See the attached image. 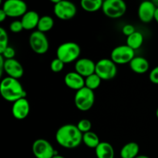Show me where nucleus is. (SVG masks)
<instances>
[{
    "instance_id": "nucleus-1",
    "label": "nucleus",
    "mask_w": 158,
    "mask_h": 158,
    "mask_svg": "<svg viewBox=\"0 0 158 158\" xmlns=\"http://www.w3.org/2000/svg\"><path fill=\"white\" fill-rule=\"evenodd\" d=\"M57 143L66 149L77 148L83 142V134L77 125L67 123L60 127L56 133Z\"/></svg>"
},
{
    "instance_id": "nucleus-2",
    "label": "nucleus",
    "mask_w": 158,
    "mask_h": 158,
    "mask_svg": "<svg viewBox=\"0 0 158 158\" xmlns=\"http://www.w3.org/2000/svg\"><path fill=\"white\" fill-rule=\"evenodd\" d=\"M0 93L5 100L14 102L26 98V92L19 80L12 77H5L0 83Z\"/></svg>"
},
{
    "instance_id": "nucleus-3",
    "label": "nucleus",
    "mask_w": 158,
    "mask_h": 158,
    "mask_svg": "<svg viewBox=\"0 0 158 158\" xmlns=\"http://www.w3.org/2000/svg\"><path fill=\"white\" fill-rule=\"evenodd\" d=\"M81 53V48L74 42H66L59 46L56 50L57 58L62 62L66 63H71L78 60L79 56Z\"/></svg>"
},
{
    "instance_id": "nucleus-4",
    "label": "nucleus",
    "mask_w": 158,
    "mask_h": 158,
    "mask_svg": "<svg viewBox=\"0 0 158 158\" xmlns=\"http://www.w3.org/2000/svg\"><path fill=\"white\" fill-rule=\"evenodd\" d=\"M95 102L94 90L87 87H83L77 91L74 96V103L80 111H88L93 107Z\"/></svg>"
},
{
    "instance_id": "nucleus-5",
    "label": "nucleus",
    "mask_w": 158,
    "mask_h": 158,
    "mask_svg": "<svg viewBox=\"0 0 158 158\" xmlns=\"http://www.w3.org/2000/svg\"><path fill=\"white\" fill-rule=\"evenodd\" d=\"M95 73L102 80H112L117 73V64L111 59H102L96 63Z\"/></svg>"
},
{
    "instance_id": "nucleus-6",
    "label": "nucleus",
    "mask_w": 158,
    "mask_h": 158,
    "mask_svg": "<svg viewBox=\"0 0 158 158\" xmlns=\"http://www.w3.org/2000/svg\"><path fill=\"white\" fill-rule=\"evenodd\" d=\"M102 10L109 18L117 19L126 13L127 5L123 0H105Z\"/></svg>"
},
{
    "instance_id": "nucleus-7",
    "label": "nucleus",
    "mask_w": 158,
    "mask_h": 158,
    "mask_svg": "<svg viewBox=\"0 0 158 158\" xmlns=\"http://www.w3.org/2000/svg\"><path fill=\"white\" fill-rule=\"evenodd\" d=\"M135 57V50L127 45H120L114 48L111 52V60L117 65L130 63Z\"/></svg>"
},
{
    "instance_id": "nucleus-8",
    "label": "nucleus",
    "mask_w": 158,
    "mask_h": 158,
    "mask_svg": "<svg viewBox=\"0 0 158 158\" xmlns=\"http://www.w3.org/2000/svg\"><path fill=\"white\" fill-rule=\"evenodd\" d=\"M29 43L31 49L37 54H44L49 48V40L46 34L40 31H34L30 34Z\"/></svg>"
},
{
    "instance_id": "nucleus-9",
    "label": "nucleus",
    "mask_w": 158,
    "mask_h": 158,
    "mask_svg": "<svg viewBox=\"0 0 158 158\" xmlns=\"http://www.w3.org/2000/svg\"><path fill=\"white\" fill-rule=\"evenodd\" d=\"M54 14L61 20L72 19L77 12V6L72 2L60 0L58 3L54 5Z\"/></svg>"
},
{
    "instance_id": "nucleus-10",
    "label": "nucleus",
    "mask_w": 158,
    "mask_h": 158,
    "mask_svg": "<svg viewBox=\"0 0 158 158\" xmlns=\"http://www.w3.org/2000/svg\"><path fill=\"white\" fill-rule=\"evenodd\" d=\"M32 151L35 158H52L58 153L45 139H37L32 143Z\"/></svg>"
},
{
    "instance_id": "nucleus-11",
    "label": "nucleus",
    "mask_w": 158,
    "mask_h": 158,
    "mask_svg": "<svg viewBox=\"0 0 158 158\" xmlns=\"http://www.w3.org/2000/svg\"><path fill=\"white\" fill-rule=\"evenodd\" d=\"M2 9L8 17H23L27 12V5L23 0H6Z\"/></svg>"
},
{
    "instance_id": "nucleus-12",
    "label": "nucleus",
    "mask_w": 158,
    "mask_h": 158,
    "mask_svg": "<svg viewBox=\"0 0 158 158\" xmlns=\"http://www.w3.org/2000/svg\"><path fill=\"white\" fill-rule=\"evenodd\" d=\"M157 6L151 1L142 2L138 7V17L143 23H148L154 19Z\"/></svg>"
},
{
    "instance_id": "nucleus-13",
    "label": "nucleus",
    "mask_w": 158,
    "mask_h": 158,
    "mask_svg": "<svg viewBox=\"0 0 158 158\" xmlns=\"http://www.w3.org/2000/svg\"><path fill=\"white\" fill-rule=\"evenodd\" d=\"M30 111V104L26 98H22L14 102L12 107V114L16 120H22L28 117Z\"/></svg>"
},
{
    "instance_id": "nucleus-14",
    "label": "nucleus",
    "mask_w": 158,
    "mask_h": 158,
    "mask_svg": "<svg viewBox=\"0 0 158 158\" xmlns=\"http://www.w3.org/2000/svg\"><path fill=\"white\" fill-rule=\"evenodd\" d=\"M95 70L96 63L90 59H79L75 63V71L85 78L95 73Z\"/></svg>"
},
{
    "instance_id": "nucleus-15",
    "label": "nucleus",
    "mask_w": 158,
    "mask_h": 158,
    "mask_svg": "<svg viewBox=\"0 0 158 158\" xmlns=\"http://www.w3.org/2000/svg\"><path fill=\"white\" fill-rule=\"evenodd\" d=\"M4 71L6 73L9 77L19 79L21 78L24 74V69L21 63L15 59L12 60H5Z\"/></svg>"
},
{
    "instance_id": "nucleus-16",
    "label": "nucleus",
    "mask_w": 158,
    "mask_h": 158,
    "mask_svg": "<svg viewBox=\"0 0 158 158\" xmlns=\"http://www.w3.org/2000/svg\"><path fill=\"white\" fill-rule=\"evenodd\" d=\"M64 83L68 88L77 91L85 87L84 77L76 71L69 72L66 74L64 77Z\"/></svg>"
},
{
    "instance_id": "nucleus-17",
    "label": "nucleus",
    "mask_w": 158,
    "mask_h": 158,
    "mask_svg": "<svg viewBox=\"0 0 158 158\" xmlns=\"http://www.w3.org/2000/svg\"><path fill=\"white\" fill-rule=\"evenodd\" d=\"M40 16L37 12L33 10L27 11L26 14L22 17L21 22L24 29L31 30L35 28H37Z\"/></svg>"
},
{
    "instance_id": "nucleus-18",
    "label": "nucleus",
    "mask_w": 158,
    "mask_h": 158,
    "mask_svg": "<svg viewBox=\"0 0 158 158\" xmlns=\"http://www.w3.org/2000/svg\"><path fill=\"white\" fill-rule=\"evenodd\" d=\"M129 64L132 71L138 74L145 73L148 72L150 68L148 60L142 56H135Z\"/></svg>"
},
{
    "instance_id": "nucleus-19",
    "label": "nucleus",
    "mask_w": 158,
    "mask_h": 158,
    "mask_svg": "<svg viewBox=\"0 0 158 158\" xmlns=\"http://www.w3.org/2000/svg\"><path fill=\"white\" fill-rule=\"evenodd\" d=\"M95 154L97 158H114L115 152L112 145L108 142H100L95 148Z\"/></svg>"
},
{
    "instance_id": "nucleus-20",
    "label": "nucleus",
    "mask_w": 158,
    "mask_h": 158,
    "mask_svg": "<svg viewBox=\"0 0 158 158\" xmlns=\"http://www.w3.org/2000/svg\"><path fill=\"white\" fill-rule=\"evenodd\" d=\"M140 147L136 142H129L126 143L120 150L121 158H136L139 155Z\"/></svg>"
},
{
    "instance_id": "nucleus-21",
    "label": "nucleus",
    "mask_w": 158,
    "mask_h": 158,
    "mask_svg": "<svg viewBox=\"0 0 158 158\" xmlns=\"http://www.w3.org/2000/svg\"><path fill=\"white\" fill-rule=\"evenodd\" d=\"M143 43V35L139 31H136L134 33L127 38V45L134 50L141 47Z\"/></svg>"
},
{
    "instance_id": "nucleus-22",
    "label": "nucleus",
    "mask_w": 158,
    "mask_h": 158,
    "mask_svg": "<svg viewBox=\"0 0 158 158\" xmlns=\"http://www.w3.org/2000/svg\"><path fill=\"white\" fill-rule=\"evenodd\" d=\"M103 1L102 0H82L80 5L83 9L89 12H94L102 9Z\"/></svg>"
},
{
    "instance_id": "nucleus-23",
    "label": "nucleus",
    "mask_w": 158,
    "mask_h": 158,
    "mask_svg": "<svg viewBox=\"0 0 158 158\" xmlns=\"http://www.w3.org/2000/svg\"><path fill=\"white\" fill-rule=\"evenodd\" d=\"M100 138L96 133L93 131L85 133L83 134V143L89 148L95 149L100 143Z\"/></svg>"
},
{
    "instance_id": "nucleus-24",
    "label": "nucleus",
    "mask_w": 158,
    "mask_h": 158,
    "mask_svg": "<svg viewBox=\"0 0 158 158\" xmlns=\"http://www.w3.org/2000/svg\"><path fill=\"white\" fill-rule=\"evenodd\" d=\"M54 26V20L49 15H43L41 16L39 21L38 26H37V29L40 32L46 33L52 29Z\"/></svg>"
},
{
    "instance_id": "nucleus-25",
    "label": "nucleus",
    "mask_w": 158,
    "mask_h": 158,
    "mask_svg": "<svg viewBox=\"0 0 158 158\" xmlns=\"http://www.w3.org/2000/svg\"><path fill=\"white\" fill-rule=\"evenodd\" d=\"M101 81L102 80L100 78V77L96 73H94L85 78V86L92 90H94L100 86Z\"/></svg>"
},
{
    "instance_id": "nucleus-26",
    "label": "nucleus",
    "mask_w": 158,
    "mask_h": 158,
    "mask_svg": "<svg viewBox=\"0 0 158 158\" xmlns=\"http://www.w3.org/2000/svg\"><path fill=\"white\" fill-rule=\"evenodd\" d=\"M77 128L80 130V132L82 134H85V133H87L91 131V128H92V123L87 119H82L80 121L78 122L77 125Z\"/></svg>"
},
{
    "instance_id": "nucleus-27",
    "label": "nucleus",
    "mask_w": 158,
    "mask_h": 158,
    "mask_svg": "<svg viewBox=\"0 0 158 158\" xmlns=\"http://www.w3.org/2000/svg\"><path fill=\"white\" fill-rule=\"evenodd\" d=\"M9 37L6 31L3 28H0V53L3 52L8 47Z\"/></svg>"
},
{
    "instance_id": "nucleus-28",
    "label": "nucleus",
    "mask_w": 158,
    "mask_h": 158,
    "mask_svg": "<svg viewBox=\"0 0 158 158\" xmlns=\"http://www.w3.org/2000/svg\"><path fill=\"white\" fill-rule=\"evenodd\" d=\"M65 63L62 62L60 59L55 58L54 60H52L50 63V69L52 72L54 73H60L61 72L64 67Z\"/></svg>"
},
{
    "instance_id": "nucleus-29",
    "label": "nucleus",
    "mask_w": 158,
    "mask_h": 158,
    "mask_svg": "<svg viewBox=\"0 0 158 158\" xmlns=\"http://www.w3.org/2000/svg\"><path fill=\"white\" fill-rule=\"evenodd\" d=\"M24 29L21 20H15L9 25V30L14 33H19Z\"/></svg>"
},
{
    "instance_id": "nucleus-30",
    "label": "nucleus",
    "mask_w": 158,
    "mask_h": 158,
    "mask_svg": "<svg viewBox=\"0 0 158 158\" xmlns=\"http://www.w3.org/2000/svg\"><path fill=\"white\" fill-rule=\"evenodd\" d=\"M0 55H1L5 60H12V59H14V57H15V51L12 47L8 46L2 53H0Z\"/></svg>"
},
{
    "instance_id": "nucleus-31",
    "label": "nucleus",
    "mask_w": 158,
    "mask_h": 158,
    "mask_svg": "<svg viewBox=\"0 0 158 158\" xmlns=\"http://www.w3.org/2000/svg\"><path fill=\"white\" fill-rule=\"evenodd\" d=\"M135 32V27L131 24H127L122 28V32L127 37L130 36L131 35H132V34L134 33Z\"/></svg>"
},
{
    "instance_id": "nucleus-32",
    "label": "nucleus",
    "mask_w": 158,
    "mask_h": 158,
    "mask_svg": "<svg viewBox=\"0 0 158 158\" xmlns=\"http://www.w3.org/2000/svg\"><path fill=\"white\" fill-rule=\"evenodd\" d=\"M149 79L151 83L158 84V66L154 67L149 73Z\"/></svg>"
},
{
    "instance_id": "nucleus-33",
    "label": "nucleus",
    "mask_w": 158,
    "mask_h": 158,
    "mask_svg": "<svg viewBox=\"0 0 158 158\" xmlns=\"http://www.w3.org/2000/svg\"><path fill=\"white\" fill-rule=\"evenodd\" d=\"M6 17H8V16H7V15L6 14V12H5L2 9H0V22H1V23H2V22L6 19Z\"/></svg>"
},
{
    "instance_id": "nucleus-34",
    "label": "nucleus",
    "mask_w": 158,
    "mask_h": 158,
    "mask_svg": "<svg viewBox=\"0 0 158 158\" xmlns=\"http://www.w3.org/2000/svg\"><path fill=\"white\" fill-rule=\"evenodd\" d=\"M154 20L157 22V23L158 24V8H157V9H156L155 15H154Z\"/></svg>"
},
{
    "instance_id": "nucleus-35",
    "label": "nucleus",
    "mask_w": 158,
    "mask_h": 158,
    "mask_svg": "<svg viewBox=\"0 0 158 158\" xmlns=\"http://www.w3.org/2000/svg\"><path fill=\"white\" fill-rule=\"evenodd\" d=\"M52 158H66L65 157H63V156H61V155H60V154H56L55 156H54Z\"/></svg>"
},
{
    "instance_id": "nucleus-36",
    "label": "nucleus",
    "mask_w": 158,
    "mask_h": 158,
    "mask_svg": "<svg viewBox=\"0 0 158 158\" xmlns=\"http://www.w3.org/2000/svg\"><path fill=\"white\" fill-rule=\"evenodd\" d=\"M136 158H150V157L146 155H138Z\"/></svg>"
},
{
    "instance_id": "nucleus-37",
    "label": "nucleus",
    "mask_w": 158,
    "mask_h": 158,
    "mask_svg": "<svg viewBox=\"0 0 158 158\" xmlns=\"http://www.w3.org/2000/svg\"><path fill=\"white\" fill-rule=\"evenodd\" d=\"M156 116H157V117L158 119V108L157 109V110H156Z\"/></svg>"
}]
</instances>
